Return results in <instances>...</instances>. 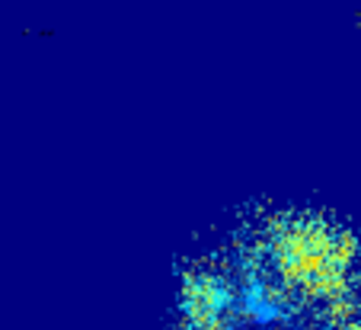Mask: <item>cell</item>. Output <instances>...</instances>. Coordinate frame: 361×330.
Returning <instances> with one entry per match:
<instances>
[{
	"label": "cell",
	"mask_w": 361,
	"mask_h": 330,
	"mask_svg": "<svg viewBox=\"0 0 361 330\" xmlns=\"http://www.w3.org/2000/svg\"><path fill=\"white\" fill-rule=\"evenodd\" d=\"M166 330H361V221L237 208L176 257Z\"/></svg>",
	"instance_id": "1"
}]
</instances>
